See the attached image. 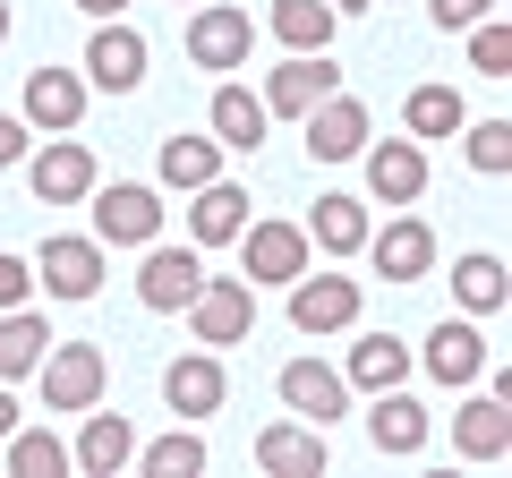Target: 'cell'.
Returning a JSON list of instances; mask_svg holds the SVG:
<instances>
[{
    "label": "cell",
    "mask_w": 512,
    "mask_h": 478,
    "mask_svg": "<svg viewBox=\"0 0 512 478\" xmlns=\"http://www.w3.org/2000/svg\"><path fill=\"white\" fill-rule=\"evenodd\" d=\"M86 205H94V239L103 248H146V239H163V188H146V180H94L86 188Z\"/></svg>",
    "instance_id": "cell-1"
},
{
    "label": "cell",
    "mask_w": 512,
    "mask_h": 478,
    "mask_svg": "<svg viewBox=\"0 0 512 478\" xmlns=\"http://www.w3.org/2000/svg\"><path fill=\"white\" fill-rule=\"evenodd\" d=\"M180 316H188V342L231 350V342H248V333H256V282L248 274H205L197 299H188Z\"/></svg>",
    "instance_id": "cell-2"
},
{
    "label": "cell",
    "mask_w": 512,
    "mask_h": 478,
    "mask_svg": "<svg viewBox=\"0 0 512 478\" xmlns=\"http://www.w3.org/2000/svg\"><path fill=\"white\" fill-rule=\"evenodd\" d=\"M231 248H239V274H248L256 291H282V282H299V274H308V257H316L299 222H256V214L239 222Z\"/></svg>",
    "instance_id": "cell-3"
},
{
    "label": "cell",
    "mask_w": 512,
    "mask_h": 478,
    "mask_svg": "<svg viewBox=\"0 0 512 478\" xmlns=\"http://www.w3.org/2000/svg\"><path fill=\"white\" fill-rule=\"evenodd\" d=\"M35 385H43V410H94L111 385V359L103 342H52L35 359Z\"/></svg>",
    "instance_id": "cell-4"
},
{
    "label": "cell",
    "mask_w": 512,
    "mask_h": 478,
    "mask_svg": "<svg viewBox=\"0 0 512 478\" xmlns=\"http://www.w3.org/2000/svg\"><path fill=\"white\" fill-rule=\"evenodd\" d=\"M248 52H256V18H248V9H231V0H197V18H188V60L214 69V77H231V69H248Z\"/></svg>",
    "instance_id": "cell-5"
},
{
    "label": "cell",
    "mask_w": 512,
    "mask_h": 478,
    "mask_svg": "<svg viewBox=\"0 0 512 478\" xmlns=\"http://www.w3.org/2000/svg\"><path fill=\"white\" fill-rule=\"evenodd\" d=\"M94 180H103V171H94V154L77 146V129L26 146V188H35V205H86Z\"/></svg>",
    "instance_id": "cell-6"
},
{
    "label": "cell",
    "mask_w": 512,
    "mask_h": 478,
    "mask_svg": "<svg viewBox=\"0 0 512 478\" xmlns=\"http://www.w3.org/2000/svg\"><path fill=\"white\" fill-rule=\"evenodd\" d=\"M282 291H291V333H350L359 325V274H299V282H282Z\"/></svg>",
    "instance_id": "cell-7"
},
{
    "label": "cell",
    "mask_w": 512,
    "mask_h": 478,
    "mask_svg": "<svg viewBox=\"0 0 512 478\" xmlns=\"http://www.w3.org/2000/svg\"><path fill=\"white\" fill-rule=\"evenodd\" d=\"M26 265H35V291H52V299H94V291H103V239H94V231L86 239L52 231Z\"/></svg>",
    "instance_id": "cell-8"
},
{
    "label": "cell",
    "mask_w": 512,
    "mask_h": 478,
    "mask_svg": "<svg viewBox=\"0 0 512 478\" xmlns=\"http://www.w3.org/2000/svg\"><path fill=\"white\" fill-rule=\"evenodd\" d=\"M205 282V248L188 239V248H171V239H146V265H137V299H146L154 316H180L188 299H197Z\"/></svg>",
    "instance_id": "cell-9"
},
{
    "label": "cell",
    "mask_w": 512,
    "mask_h": 478,
    "mask_svg": "<svg viewBox=\"0 0 512 478\" xmlns=\"http://www.w3.org/2000/svg\"><path fill=\"white\" fill-rule=\"evenodd\" d=\"M333 86H342L333 52H291L282 69H265V94H256V103H265V120H308Z\"/></svg>",
    "instance_id": "cell-10"
},
{
    "label": "cell",
    "mask_w": 512,
    "mask_h": 478,
    "mask_svg": "<svg viewBox=\"0 0 512 478\" xmlns=\"http://www.w3.org/2000/svg\"><path fill=\"white\" fill-rule=\"evenodd\" d=\"M146 35L128 18H94V35H86V86H103V94H137L146 86Z\"/></svg>",
    "instance_id": "cell-11"
},
{
    "label": "cell",
    "mask_w": 512,
    "mask_h": 478,
    "mask_svg": "<svg viewBox=\"0 0 512 478\" xmlns=\"http://www.w3.org/2000/svg\"><path fill=\"white\" fill-rule=\"evenodd\" d=\"M359 163H367V197L376 205H419L427 197V146L419 137H367Z\"/></svg>",
    "instance_id": "cell-12"
},
{
    "label": "cell",
    "mask_w": 512,
    "mask_h": 478,
    "mask_svg": "<svg viewBox=\"0 0 512 478\" xmlns=\"http://www.w3.org/2000/svg\"><path fill=\"white\" fill-rule=\"evenodd\" d=\"M86 94H94V86H86V69H52V60H43V69L26 77L18 120H26L35 137H69L77 120H86Z\"/></svg>",
    "instance_id": "cell-13"
},
{
    "label": "cell",
    "mask_w": 512,
    "mask_h": 478,
    "mask_svg": "<svg viewBox=\"0 0 512 478\" xmlns=\"http://www.w3.org/2000/svg\"><path fill=\"white\" fill-rule=\"evenodd\" d=\"M453 453H461V461H504V453H512V393H504V385H487V393L461 385V410H453Z\"/></svg>",
    "instance_id": "cell-14"
},
{
    "label": "cell",
    "mask_w": 512,
    "mask_h": 478,
    "mask_svg": "<svg viewBox=\"0 0 512 478\" xmlns=\"http://www.w3.org/2000/svg\"><path fill=\"white\" fill-rule=\"evenodd\" d=\"M419 368L436 376L444 393H461V385H478V376H487V333H478V316H444L436 333H427V350H419Z\"/></svg>",
    "instance_id": "cell-15"
},
{
    "label": "cell",
    "mask_w": 512,
    "mask_h": 478,
    "mask_svg": "<svg viewBox=\"0 0 512 478\" xmlns=\"http://www.w3.org/2000/svg\"><path fill=\"white\" fill-rule=\"evenodd\" d=\"M367 265H376L384 282H419V274H436V231H427L419 214H393L384 231H367V248H359Z\"/></svg>",
    "instance_id": "cell-16"
},
{
    "label": "cell",
    "mask_w": 512,
    "mask_h": 478,
    "mask_svg": "<svg viewBox=\"0 0 512 478\" xmlns=\"http://www.w3.org/2000/svg\"><path fill=\"white\" fill-rule=\"evenodd\" d=\"M299 129H308V154H316V163H359V146L376 137V129H367V103H359V94H342V86H333Z\"/></svg>",
    "instance_id": "cell-17"
},
{
    "label": "cell",
    "mask_w": 512,
    "mask_h": 478,
    "mask_svg": "<svg viewBox=\"0 0 512 478\" xmlns=\"http://www.w3.org/2000/svg\"><path fill=\"white\" fill-rule=\"evenodd\" d=\"M163 402L180 410V419H214L222 402H231V376H222V350H188V359H171L163 368Z\"/></svg>",
    "instance_id": "cell-18"
},
{
    "label": "cell",
    "mask_w": 512,
    "mask_h": 478,
    "mask_svg": "<svg viewBox=\"0 0 512 478\" xmlns=\"http://www.w3.org/2000/svg\"><path fill=\"white\" fill-rule=\"evenodd\" d=\"M282 410L308 419V427H333L350 410V376L325 368V359H291V368H282Z\"/></svg>",
    "instance_id": "cell-19"
},
{
    "label": "cell",
    "mask_w": 512,
    "mask_h": 478,
    "mask_svg": "<svg viewBox=\"0 0 512 478\" xmlns=\"http://www.w3.org/2000/svg\"><path fill=\"white\" fill-rule=\"evenodd\" d=\"M69 461H77L86 478H120L128 461H137V427H128L120 410L94 402V410H86V427H77V444H69Z\"/></svg>",
    "instance_id": "cell-20"
},
{
    "label": "cell",
    "mask_w": 512,
    "mask_h": 478,
    "mask_svg": "<svg viewBox=\"0 0 512 478\" xmlns=\"http://www.w3.org/2000/svg\"><path fill=\"white\" fill-rule=\"evenodd\" d=\"M248 188L239 180H205V188H188V239L197 248H231L239 239V222H248Z\"/></svg>",
    "instance_id": "cell-21"
},
{
    "label": "cell",
    "mask_w": 512,
    "mask_h": 478,
    "mask_svg": "<svg viewBox=\"0 0 512 478\" xmlns=\"http://www.w3.org/2000/svg\"><path fill=\"white\" fill-rule=\"evenodd\" d=\"M367 444H376V453H393V461L427 453V410L410 402L402 385H384L376 402H367Z\"/></svg>",
    "instance_id": "cell-22"
},
{
    "label": "cell",
    "mask_w": 512,
    "mask_h": 478,
    "mask_svg": "<svg viewBox=\"0 0 512 478\" xmlns=\"http://www.w3.org/2000/svg\"><path fill=\"white\" fill-rule=\"evenodd\" d=\"M299 231H308V248H325V257H359L376 222H367V197H342V188H325V197H316V214L299 222Z\"/></svg>",
    "instance_id": "cell-23"
},
{
    "label": "cell",
    "mask_w": 512,
    "mask_h": 478,
    "mask_svg": "<svg viewBox=\"0 0 512 478\" xmlns=\"http://www.w3.org/2000/svg\"><path fill=\"white\" fill-rule=\"evenodd\" d=\"M256 461L274 478H325V427L308 419H274L265 436H256Z\"/></svg>",
    "instance_id": "cell-24"
},
{
    "label": "cell",
    "mask_w": 512,
    "mask_h": 478,
    "mask_svg": "<svg viewBox=\"0 0 512 478\" xmlns=\"http://www.w3.org/2000/svg\"><path fill=\"white\" fill-rule=\"evenodd\" d=\"M205 129H214L222 154H256L274 120H265V103H256L248 86H231V77H222V86H214V111H205Z\"/></svg>",
    "instance_id": "cell-25"
},
{
    "label": "cell",
    "mask_w": 512,
    "mask_h": 478,
    "mask_svg": "<svg viewBox=\"0 0 512 478\" xmlns=\"http://www.w3.org/2000/svg\"><path fill=\"white\" fill-rule=\"evenodd\" d=\"M265 26H274L282 52H333V35H342V18H333L325 0H274Z\"/></svg>",
    "instance_id": "cell-26"
},
{
    "label": "cell",
    "mask_w": 512,
    "mask_h": 478,
    "mask_svg": "<svg viewBox=\"0 0 512 478\" xmlns=\"http://www.w3.org/2000/svg\"><path fill=\"white\" fill-rule=\"evenodd\" d=\"M342 376H350V393H384V385H402V376H410V342H393V333H359Z\"/></svg>",
    "instance_id": "cell-27"
},
{
    "label": "cell",
    "mask_w": 512,
    "mask_h": 478,
    "mask_svg": "<svg viewBox=\"0 0 512 478\" xmlns=\"http://www.w3.org/2000/svg\"><path fill=\"white\" fill-rule=\"evenodd\" d=\"M52 350V325H43L35 308H0V385H18V376H35V359Z\"/></svg>",
    "instance_id": "cell-28"
},
{
    "label": "cell",
    "mask_w": 512,
    "mask_h": 478,
    "mask_svg": "<svg viewBox=\"0 0 512 478\" xmlns=\"http://www.w3.org/2000/svg\"><path fill=\"white\" fill-rule=\"evenodd\" d=\"M444 282H453V308L461 316H495V308H504V257H495V248H470Z\"/></svg>",
    "instance_id": "cell-29"
},
{
    "label": "cell",
    "mask_w": 512,
    "mask_h": 478,
    "mask_svg": "<svg viewBox=\"0 0 512 478\" xmlns=\"http://www.w3.org/2000/svg\"><path fill=\"white\" fill-rule=\"evenodd\" d=\"M0 461H9V478H60V470H77L69 461V444L52 436V427H9V444H0Z\"/></svg>",
    "instance_id": "cell-30"
},
{
    "label": "cell",
    "mask_w": 512,
    "mask_h": 478,
    "mask_svg": "<svg viewBox=\"0 0 512 478\" xmlns=\"http://www.w3.org/2000/svg\"><path fill=\"white\" fill-rule=\"evenodd\" d=\"M137 470H146V478H197V470H205V436H197V419H180L171 436L137 444Z\"/></svg>",
    "instance_id": "cell-31"
},
{
    "label": "cell",
    "mask_w": 512,
    "mask_h": 478,
    "mask_svg": "<svg viewBox=\"0 0 512 478\" xmlns=\"http://www.w3.org/2000/svg\"><path fill=\"white\" fill-rule=\"evenodd\" d=\"M205 180H222V146L214 137H163V188H205Z\"/></svg>",
    "instance_id": "cell-32"
},
{
    "label": "cell",
    "mask_w": 512,
    "mask_h": 478,
    "mask_svg": "<svg viewBox=\"0 0 512 478\" xmlns=\"http://www.w3.org/2000/svg\"><path fill=\"white\" fill-rule=\"evenodd\" d=\"M461 129V94L453 86H410V103H402V137H453Z\"/></svg>",
    "instance_id": "cell-33"
},
{
    "label": "cell",
    "mask_w": 512,
    "mask_h": 478,
    "mask_svg": "<svg viewBox=\"0 0 512 478\" xmlns=\"http://www.w3.org/2000/svg\"><path fill=\"white\" fill-rule=\"evenodd\" d=\"M461 163L470 171H487V180H504V163H512V120H461Z\"/></svg>",
    "instance_id": "cell-34"
},
{
    "label": "cell",
    "mask_w": 512,
    "mask_h": 478,
    "mask_svg": "<svg viewBox=\"0 0 512 478\" xmlns=\"http://www.w3.org/2000/svg\"><path fill=\"white\" fill-rule=\"evenodd\" d=\"M461 35H470V69H478V77H495V86H504V77H512V35H504V26H495V18L461 26Z\"/></svg>",
    "instance_id": "cell-35"
},
{
    "label": "cell",
    "mask_w": 512,
    "mask_h": 478,
    "mask_svg": "<svg viewBox=\"0 0 512 478\" xmlns=\"http://www.w3.org/2000/svg\"><path fill=\"white\" fill-rule=\"evenodd\" d=\"M427 18H436L444 35H461V26H478V18H495V0H427Z\"/></svg>",
    "instance_id": "cell-36"
},
{
    "label": "cell",
    "mask_w": 512,
    "mask_h": 478,
    "mask_svg": "<svg viewBox=\"0 0 512 478\" xmlns=\"http://www.w3.org/2000/svg\"><path fill=\"white\" fill-rule=\"evenodd\" d=\"M35 299V265L26 257H0V308H26Z\"/></svg>",
    "instance_id": "cell-37"
},
{
    "label": "cell",
    "mask_w": 512,
    "mask_h": 478,
    "mask_svg": "<svg viewBox=\"0 0 512 478\" xmlns=\"http://www.w3.org/2000/svg\"><path fill=\"white\" fill-rule=\"evenodd\" d=\"M26 146H35V129H26L18 111H0V171H18V163H26Z\"/></svg>",
    "instance_id": "cell-38"
},
{
    "label": "cell",
    "mask_w": 512,
    "mask_h": 478,
    "mask_svg": "<svg viewBox=\"0 0 512 478\" xmlns=\"http://www.w3.org/2000/svg\"><path fill=\"white\" fill-rule=\"evenodd\" d=\"M86 18H128V0H77Z\"/></svg>",
    "instance_id": "cell-39"
},
{
    "label": "cell",
    "mask_w": 512,
    "mask_h": 478,
    "mask_svg": "<svg viewBox=\"0 0 512 478\" xmlns=\"http://www.w3.org/2000/svg\"><path fill=\"white\" fill-rule=\"evenodd\" d=\"M333 18H367V9H376V0H325Z\"/></svg>",
    "instance_id": "cell-40"
},
{
    "label": "cell",
    "mask_w": 512,
    "mask_h": 478,
    "mask_svg": "<svg viewBox=\"0 0 512 478\" xmlns=\"http://www.w3.org/2000/svg\"><path fill=\"white\" fill-rule=\"evenodd\" d=\"M9 427H18V402H9V385H0V444H9Z\"/></svg>",
    "instance_id": "cell-41"
},
{
    "label": "cell",
    "mask_w": 512,
    "mask_h": 478,
    "mask_svg": "<svg viewBox=\"0 0 512 478\" xmlns=\"http://www.w3.org/2000/svg\"><path fill=\"white\" fill-rule=\"evenodd\" d=\"M9 26H18V18H9V0H0V43H9Z\"/></svg>",
    "instance_id": "cell-42"
}]
</instances>
